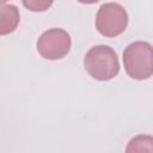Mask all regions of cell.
Returning a JSON list of instances; mask_svg holds the SVG:
<instances>
[{
    "instance_id": "4",
    "label": "cell",
    "mask_w": 153,
    "mask_h": 153,
    "mask_svg": "<svg viewBox=\"0 0 153 153\" xmlns=\"http://www.w3.org/2000/svg\"><path fill=\"white\" fill-rule=\"evenodd\" d=\"M71 44V37L67 31L60 27H53L39 36L37 50L39 55L47 60H59L68 54Z\"/></svg>"
},
{
    "instance_id": "6",
    "label": "cell",
    "mask_w": 153,
    "mask_h": 153,
    "mask_svg": "<svg viewBox=\"0 0 153 153\" xmlns=\"http://www.w3.org/2000/svg\"><path fill=\"white\" fill-rule=\"evenodd\" d=\"M126 153H153V136L137 135L127 145Z\"/></svg>"
},
{
    "instance_id": "3",
    "label": "cell",
    "mask_w": 153,
    "mask_h": 153,
    "mask_svg": "<svg viewBox=\"0 0 153 153\" xmlns=\"http://www.w3.org/2000/svg\"><path fill=\"white\" fill-rule=\"evenodd\" d=\"M128 25V13L117 2L103 4L96 16V27L105 37L121 35Z\"/></svg>"
},
{
    "instance_id": "5",
    "label": "cell",
    "mask_w": 153,
    "mask_h": 153,
    "mask_svg": "<svg viewBox=\"0 0 153 153\" xmlns=\"http://www.w3.org/2000/svg\"><path fill=\"white\" fill-rule=\"evenodd\" d=\"M19 23V12L14 5H0V33L7 35L13 32Z\"/></svg>"
},
{
    "instance_id": "2",
    "label": "cell",
    "mask_w": 153,
    "mask_h": 153,
    "mask_svg": "<svg viewBox=\"0 0 153 153\" xmlns=\"http://www.w3.org/2000/svg\"><path fill=\"white\" fill-rule=\"evenodd\" d=\"M123 65L130 78L148 79L153 75V47L142 41L130 43L123 51Z\"/></svg>"
},
{
    "instance_id": "1",
    "label": "cell",
    "mask_w": 153,
    "mask_h": 153,
    "mask_svg": "<svg viewBox=\"0 0 153 153\" xmlns=\"http://www.w3.org/2000/svg\"><path fill=\"white\" fill-rule=\"evenodd\" d=\"M86 72L96 80L106 81L117 75L120 62L117 54L109 45H94L85 55Z\"/></svg>"
},
{
    "instance_id": "7",
    "label": "cell",
    "mask_w": 153,
    "mask_h": 153,
    "mask_svg": "<svg viewBox=\"0 0 153 153\" xmlns=\"http://www.w3.org/2000/svg\"><path fill=\"white\" fill-rule=\"evenodd\" d=\"M51 4L53 1H23V5L31 11H45Z\"/></svg>"
}]
</instances>
